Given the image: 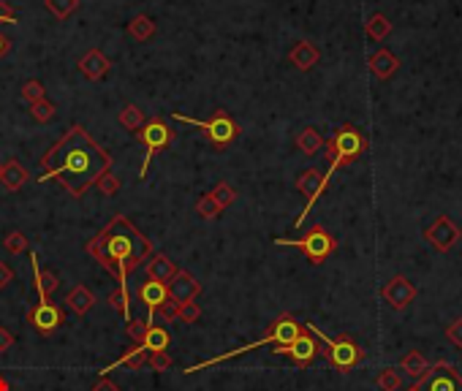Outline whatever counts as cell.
Here are the masks:
<instances>
[{"label":"cell","instance_id":"cell-1","mask_svg":"<svg viewBox=\"0 0 462 391\" xmlns=\"http://www.w3.org/2000/svg\"><path fill=\"white\" fill-rule=\"evenodd\" d=\"M41 183L58 180L74 199H79L87 187L98 185V180L112 168V158L87 136V131L74 125L41 158Z\"/></svg>","mask_w":462,"mask_h":391},{"label":"cell","instance_id":"cell-2","mask_svg":"<svg viewBox=\"0 0 462 391\" xmlns=\"http://www.w3.org/2000/svg\"><path fill=\"white\" fill-rule=\"evenodd\" d=\"M87 253L101 264V267L117 277V283L128 289V274L136 267L147 264L152 256V245L150 239L128 220L126 215H117L106 228H101L90 242H87Z\"/></svg>","mask_w":462,"mask_h":391},{"label":"cell","instance_id":"cell-3","mask_svg":"<svg viewBox=\"0 0 462 391\" xmlns=\"http://www.w3.org/2000/svg\"><path fill=\"white\" fill-rule=\"evenodd\" d=\"M305 331L302 324H296L291 315H280L277 321H272V326L267 329V334L261 337V340H256V343H248V345H242V348H234L229 353H220V356H215V359H207V362H199V364H193L185 370V375H193V372H202L212 367V364H220V362H229L234 356H242V353H251V350L261 348V345H289V343H294L296 337Z\"/></svg>","mask_w":462,"mask_h":391},{"label":"cell","instance_id":"cell-4","mask_svg":"<svg viewBox=\"0 0 462 391\" xmlns=\"http://www.w3.org/2000/svg\"><path fill=\"white\" fill-rule=\"evenodd\" d=\"M364 150H367V139H364V133L359 128H354V125L337 128L332 133V139H329V145H326V155H329V171L324 174L326 185H329L332 174H337V168L359 161Z\"/></svg>","mask_w":462,"mask_h":391},{"label":"cell","instance_id":"cell-5","mask_svg":"<svg viewBox=\"0 0 462 391\" xmlns=\"http://www.w3.org/2000/svg\"><path fill=\"white\" fill-rule=\"evenodd\" d=\"M305 329L310 331L315 340H318V345H321L318 353H324L326 362H329L337 372H351L359 362L364 359V350L359 348V343H354L348 334L329 337V334H324V331L318 329L315 324H305Z\"/></svg>","mask_w":462,"mask_h":391},{"label":"cell","instance_id":"cell-6","mask_svg":"<svg viewBox=\"0 0 462 391\" xmlns=\"http://www.w3.org/2000/svg\"><path fill=\"white\" fill-rule=\"evenodd\" d=\"M275 245L299 247L310 264H324V261H326V258L337 250L335 237H332L324 226H313L305 237H302V239H283V237H280V239H275Z\"/></svg>","mask_w":462,"mask_h":391},{"label":"cell","instance_id":"cell-7","mask_svg":"<svg viewBox=\"0 0 462 391\" xmlns=\"http://www.w3.org/2000/svg\"><path fill=\"white\" fill-rule=\"evenodd\" d=\"M171 117H174V120H183V123L196 125V128H202V131H207L210 142L218 147H226L229 142H234V136H237V123L231 120L226 112H215L210 120H193V117H185V114H171Z\"/></svg>","mask_w":462,"mask_h":391},{"label":"cell","instance_id":"cell-8","mask_svg":"<svg viewBox=\"0 0 462 391\" xmlns=\"http://www.w3.org/2000/svg\"><path fill=\"white\" fill-rule=\"evenodd\" d=\"M414 386L416 391H462V375L449 362H435Z\"/></svg>","mask_w":462,"mask_h":391},{"label":"cell","instance_id":"cell-9","mask_svg":"<svg viewBox=\"0 0 462 391\" xmlns=\"http://www.w3.org/2000/svg\"><path fill=\"white\" fill-rule=\"evenodd\" d=\"M460 237H462L460 228H457V223L449 215H438L433 220V226L424 231V239L435 247L438 253H449L451 247L460 242Z\"/></svg>","mask_w":462,"mask_h":391},{"label":"cell","instance_id":"cell-10","mask_svg":"<svg viewBox=\"0 0 462 391\" xmlns=\"http://www.w3.org/2000/svg\"><path fill=\"white\" fill-rule=\"evenodd\" d=\"M275 353H283V356H289L294 364H299V367H308L310 362H313L315 356H318V350H321V345H318V340H315L310 331L305 329L299 337H296L294 343H289V345H277V348H272Z\"/></svg>","mask_w":462,"mask_h":391},{"label":"cell","instance_id":"cell-11","mask_svg":"<svg viewBox=\"0 0 462 391\" xmlns=\"http://www.w3.org/2000/svg\"><path fill=\"white\" fill-rule=\"evenodd\" d=\"M27 324L39 331V334L49 337V334H55V329L63 324V310L58 307V305H52V302H39L36 307L27 310Z\"/></svg>","mask_w":462,"mask_h":391},{"label":"cell","instance_id":"cell-12","mask_svg":"<svg viewBox=\"0 0 462 391\" xmlns=\"http://www.w3.org/2000/svg\"><path fill=\"white\" fill-rule=\"evenodd\" d=\"M139 139H142L145 147H147V155H145V164H142V174H139V177H145V174H147L150 161H152V155H155L158 150H164V147L171 142V131H169L161 120H152V123H147L142 131H139Z\"/></svg>","mask_w":462,"mask_h":391},{"label":"cell","instance_id":"cell-13","mask_svg":"<svg viewBox=\"0 0 462 391\" xmlns=\"http://www.w3.org/2000/svg\"><path fill=\"white\" fill-rule=\"evenodd\" d=\"M416 293H419L416 286H414L405 274H395V277L381 289V296H383L395 310H405L414 299H416Z\"/></svg>","mask_w":462,"mask_h":391},{"label":"cell","instance_id":"cell-14","mask_svg":"<svg viewBox=\"0 0 462 391\" xmlns=\"http://www.w3.org/2000/svg\"><path fill=\"white\" fill-rule=\"evenodd\" d=\"M166 289H169V299H174V302H180V305H185V302H196V296L202 293V283H199L193 274H188V272H183V269H180Z\"/></svg>","mask_w":462,"mask_h":391},{"label":"cell","instance_id":"cell-15","mask_svg":"<svg viewBox=\"0 0 462 391\" xmlns=\"http://www.w3.org/2000/svg\"><path fill=\"white\" fill-rule=\"evenodd\" d=\"M30 264H33V280H36V291H39V302H49V296L58 291L60 280L55 272L49 269H41V261L36 253H30Z\"/></svg>","mask_w":462,"mask_h":391},{"label":"cell","instance_id":"cell-16","mask_svg":"<svg viewBox=\"0 0 462 391\" xmlns=\"http://www.w3.org/2000/svg\"><path fill=\"white\" fill-rule=\"evenodd\" d=\"M145 269H147L150 280H155V283H164V286H169V283L174 280V274L180 272V269L174 267V261H171V258H166L164 253H152V256L147 258V264H145Z\"/></svg>","mask_w":462,"mask_h":391},{"label":"cell","instance_id":"cell-17","mask_svg":"<svg viewBox=\"0 0 462 391\" xmlns=\"http://www.w3.org/2000/svg\"><path fill=\"white\" fill-rule=\"evenodd\" d=\"M139 299H142V305H147V326H152V312H158L161 305L169 299V289L164 283H155V280H147L142 289H139Z\"/></svg>","mask_w":462,"mask_h":391},{"label":"cell","instance_id":"cell-18","mask_svg":"<svg viewBox=\"0 0 462 391\" xmlns=\"http://www.w3.org/2000/svg\"><path fill=\"white\" fill-rule=\"evenodd\" d=\"M150 353L142 345H136V348H128L117 362H112V364H106L104 370H101V378H109V372L112 370H120V367H131V370H142L145 364H147Z\"/></svg>","mask_w":462,"mask_h":391},{"label":"cell","instance_id":"cell-19","mask_svg":"<svg viewBox=\"0 0 462 391\" xmlns=\"http://www.w3.org/2000/svg\"><path fill=\"white\" fill-rule=\"evenodd\" d=\"M65 305L74 310L77 315H87L90 310L95 307V293L87 289V286H74L71 293L65 296Z\"/></svg>","mask_w":462,"mask_h":391},{"label":"cell","instance_id":"cell-20","mask_svg":"<svg viewBox=\"0 0 462 391\" xmlns=\"http://www.w3.org/2000/svg\"><path fill=\"white\" fill-rule=\"evenodd\" d=\"M289 58H291V62H294L299 71H310L315 62L321 60V52H318L310 41H299L294 49H291Z\"/></svg>","mask_w":462,"mask_h":391},{"label":"cell","instance_id":"cell-21","mask_svg":"<svg viewBox=\"0 0 462 391\" xmlns=\"http://www.w3.org/2000/svg\"><path fill=\"white\" fill-rule=\"evenodd\" d=\"M400 68V60L389 52V49H381L370 58V71L378 77V79H389L395 71Z\"/></svg>","mask_w":462,"mask_h":391},{"label":"cell","instance_id":"cell-22","mask_svg":"<svg viewBox=\"0 0 462 391\" xmlns=\"http://www.w3.org/2000/svg\"><path fill=\"white\" fill-rule=\"evenodd\" d=\"M400 367H402V372H405L408 378L419 380V378H424V372L430 370V362L424 359L421 350H408V353L400 359Z\"/></svg>","mask_w":462,"mask_h":391},{"label":"cell","instance_id":"cell-23","mask_svg":"<svg viewBox=\"0 0 462 391\" xmlns=\"http://www.w3.org/2000/svg\"><path fill=\"white\" fill-rule=\"evenodd\" d=\"M25 180H27V171H25V166H20L17 161H8V164L3 166L0 183L8 187V190H20V187L25 185Z\"/></svg>","mask_w":462,"mask_h":391},{"label":"cell","instance_id":"cell-24","mask_svg":"<svg viewBox=\"0 0 462 391\" xmlns=\"http://www.w3.org/2000/svg\"><path fill=\"white\" fill-rule=\"evenodd\" d=\"M296 147H299L302 155H315V152H321L324 139H321V133H318L315 128H305V131L296 136Z\"/></svg>","mask_w":462,"mask_h":391},{"label":"cell","instance_id":"cell-25","mask_svg":"<svg viewBox=\"0 0 462 391\" xmlns=\"http://www.w3.org/2000/svg\"><path fill=\"white\" fill-rule=\"evenodd\" d=\"M166 345H169V331L161 329V326H147L142 348L147 350V353H161V350H166Z\"/></svg>","mask_w":462,"mask_h":391},{"label":"cell","instance_id":"cell-26","mask_svg":"<svg viewBox=\"0 0 462 391\" xmlns=\"http://www.w3.org/2000/svg\"><path fill=\"white\" fill-rule=\"evenodd\" d=\"M376 386L381 391H400L402 389V375L395 367H383V370L376 375Z\"/></svg>","mask_w":462,"mask_h":391},{"label":"cell","instance_id":"cell-27","mask_svg":"<svg viewBox=\"0 0 462 391\" xmlns=\"http://www.w3.org/2000/svg\"><path fill=\"white\" fill-rule=\"evenodd\" d=\"M389 33H392V22L386 20L383 14H373V17L367 20V36H370L373 41H383Z\"/></svg>","mask_w":462,"mask_h":391},{"label":"cell","instance_id":"cell-28","mask_svg":"<svg viewBox=\"0 0 462 391\" xmlns=\"http://www.w3.org/2000/svg\"><path fill=\"white\" fill-rule=\"evenodd\" d=\"M109 68V62L98 55V52H90L87 58L82 60V71L90 77V79H98V77H104V71Z\"/></svg>","mask_w":462,"mask_h":391},{"label":"cell","instance_id":"cell-29","mask_svg":"<svg viewBox=\"0 0 462 391\" xmlns=\"http://www.w3.org/2000/svg\"><path fill=\"white\" fill-rule=\"evenodd\" d=\"M109 305L117 310V312H123L128 321H131V296H128V289L120 286L114 293H109Z\"/></svg>","mask_w":462,"mask_h":391},{"label":"cell","instance_id":"cell-30","mask_svg":"<svg viewBox=\"0 0 462 391\" xmlns=\"http://www.w3.org/2000/svg\"><path fill=\"white\" fill-rule=\"evenodd\" d=\"M196 212H199L204 220H215V218L220 215V206H218V201H215L210 193H207V196H202V199H199V204H196Z\"/></svg>","mask_w":462,"mask_h":391},{"label":"cell","instance_id":"cell-31","mask_svg":"<svg viewBox=\"0 0 462 391\" xmlns=\"http://www.w3.org/2000/svg\"><path fill=\"white\" fill-rule=\"evenodd\" d=\"M210 196H212V199H215V201H218V206L223 209V206H229L231 201L237 199V190H234V187H231V185H226V183H220V185H218V187H215V190H212Z\"/></svg>","mask_w":462,"mask_h":391},{"label":"cell","instance_id":"cell-32","mask_svg":"<svg viewBox=\"0 0 462 391\" xmlns=\"http://www.w3.org/2000/svg\"><path fill=\"white\" fill-rule=\"evenodd\" d=\"M199 318H202V307H199L196 302H185V305H180L177 321H183V324H196Z\"/></svg>","mask_w":462,"mask_h":391},{"label":"cell","instance_id":"cell-33","mask_svg":"<svg viewBox=\"0 0 462 391\" xmlns=\"http://www.w3.org/2000/svg\"><path fill=\"white\" fill-rule=\"evenodd\" d=\"M120 123L126 125L128 131L142 128V112H139L136 106H126V109H123V114H120Z\"/></svg>","mask_w":462,"mask_h":391},{"label":"cell","instance_id":"cell-34","mask_svg":"<svg viewBox=\"0 0 462 391\" xmlns=\"http://www.w3.org/2000/svg\"><path fill=\"white\" fill-rule=\"evenodd\" d=\"M147 367H150L152 372H166L169 367H171V359H169L166 350H161V353H150Z\"/></svg>","mask_w":462,"mask_h":391},{"label":"cell","instance_id":"cell-35","mask_svg":"<svg viewBox=\"0 0 462 391\" xmlns=\"http://www.w3.org/2000/svg\"><path fill=\"white\" fill-rule=\"evenodd\" d=\"M145 334H147V321H128V337L142 345L145 343Z\"/></svg>","mask_w":462,"mask_h":391},{"label":"cell","instance_id":"cell-36","mask_svg":"<svg viewBox=\"0 0 462 391\" xmlns=\"http://www.w3.org/2000/svg\"><path fill=\"white\" fill-rule=\"evenodd\" d=\"M6 250H8V253H22V250H27L25 234H22V231H11V234L6 237Z\"/></svg>","mask_w":462,"mask_h":391},{"label":"cell","instance_id":"cell-37","mask_svg":"<svg viewBox=\"0 0 462 391\" xmlns=\"http://www.w3.org/2000/svg\"><path fill=\"white\" fill-rule=\"evenodd\" d=\"M446 340H449L454 348H462V318H454V321L446 326Z\"/></svg>","mask_w":462,"mask_h":391},{"label":"cell","instance_id":"cell-38","mask_svg":"<svg viewBox=\"0 0 462 391\" xmlns=\"http://www.w3.org/2000/svg\"><path fill=\"white\" fill-rule=\"evenodd\" d=\"M22 98L30 103H39L44 101V87L39 82H27L25 87H22Z\"/></svg>","mask_w":462,"mask_h":391},{"label":"cell","instance_id":"cell-39","mask_svg":"<svg viewBox=\"0 0 462 391\" xmlns=\"http://www.w3.org/2000/svg\"><path fill=\"white\" fill-rule=\"evenodd\" d=\"M161 318L166 321V324H171V321H177V312H180V302H174V299H166L164 305H161Z\"/></svg>","mask_w":462,"mask_h":391},{"label":"cell","instance_id":"cell-40","mask_svg":"<svg viewBox=\"0 0 462 391\" xmlns=\"http://www.w3.org/2000/svg\"><path fill=\"white\" fill-rule=\"evenodd\" d=\"M33 114H36V120H52L55 117V106L46 101L33 103Z\"/></svg>","mask_w":462,"mask_h":391},{"label":"cell","instance_id":"cell-41","mask_svg":"<svg viewBox=\"0 0 462 391\" xmlns=\"http://www.w3.org/2000/svg\"><path fill=\"white\" fill-rule=\"evenodd\" d=\"M98 185H101V190H104L106 196H114V193H117V187H120V183H117V180H114V177L106 171L104 177L98 180Z\"/></svg>","mask_w":462,"mask_h":391},{"label":"cell","instance_id":"cell-42","mask_svg":"<svg viewBox=\"0 0 462 391\" xmlns=\"http://www.w3.org/2000/svg\"><path fill=\"white\" fill-rule=\"evenodd\" d=\"M131 30H133V33H136V36H139V39H145V36H147L150 30H152V22H150V20H145V17H139V20H136V25H133V27H131Z\"/></svg>","mask_w":462,"mask_h":391},{"label":"cell","instance_id":"cell-43","mask_svg":"<svg viewBox=\"0 0 462 391\" xmlns=\"http://www.w3.org/2000/svg\"><path fill=\"white\" fill-rule=\"evenodd\" d=\"M11 348H14V334L0 326V353H6V350H11Z\"/></svg>","mask_w":462,"mask_h":391},{"label":"cell","instance_id":"cell-44","mask_svg":"<svg viewBox=\"0 0 462 391\" xmlns=\"http://www.w3.org/2000/svg\"><path fill=\"white\" fill-rule=\"evenodd\" d=\"M11 280H14V272H11V267H8V264H3V261H0V291L6 289V286H8V283H11Z\"/></svg>","mask_w":462,"mask_h":391},{"label":"cell","instance_id":"cell-45","mask_svg":"<svg viewBox=\"0 0 462 391\" xmlns=\"http://www.w3.org/2000/svg\"><path fill=\"white\" fill-rule=\"evenodd\" d=\"M93 391H120V386H117L114 380H109V378H101V380L93 386Z\"/></svg>","mask_w":462,"mask_h":391},{"label":"cell","instance_id":"cell-46","mask_svg":"<svg viewBox=\"0 0 462 391\" xmlns=\"http://www.w3.org/2000/svg\"><path fill=\"white\" fill-rule=\"evenodd\" d=\"M3 49H6V39L0 36V55H3Z\"/></svg>","mask_w":462,"mask_h":391},{"label":"cell","instance_id":"cell-47","mask_svg":"<svg viewBox=\"0 0 462 391\" xmlns=\"http://www.w3.org/2000/svg\"><path fill=\"white\" fill-rule=\"evenodd\" d=\"M405 391H416V386H411V389H405Z\"/></svg>","mask_w":462,"mask_h":391},{"label":"cell","instance_id":"cell-48","mask_svg":"<svg viewBox=\"0 0 462 391\" xmlns=\"http://www.w3.org/2000/svg\"><path fill=\"white\" fill-rule=\"evenodd\" d=\"M0 174H3V166H0Z\"/></svg>","mask_w":462,"mask_h":391}]
</instances>
